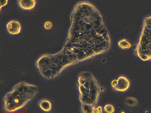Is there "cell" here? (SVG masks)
I'll return each mask as SVG.
<instances>
[{
	"label": "cell",
	"instance_id": "cell-2",
	"mask_svg": "<svg viewBox=\"0 0 151 113\" xmlns=\"http://www.w3.org/2000/svg\"><path fill=\"white\" fill-rule=\"evenodd\" d=\"M135 53L142 61L151 60V15L147 16L144 19Z\"/></svg>",
	"mask_w": 151,
	"mask_h": 113
},
{
	"label": "cell",
	"instance_id": "cell-5",
	"mask_svg": "<svg viewBox=\"0 0 151 113\" xmlns=\"http://www.w3.org/2000/svg\"><path fill=\"white\" fill-rule=\"evenodd\" d=\"M19 7L25 10H32L34 9L37 5L36 0H18Z\"/></svg>",
	"mask_w": 151,
	"mask_h": 113
},
{
	"label": "cell",
	"instance_id": "cell-11",
	"mask_svg": "<svg viewBox=\"0 0 151 113\" xmlns=\"http://www.w3.org/2000/svg\"><path fill=\"white\" fill-rule=\"evenodd\" d=\"M92 113H102V108L101 106H99L97 108H92Z\"/></svg>",
	"mask_w": 151,
	"mask_h": 113
},
{
	"label": "cell",
	"instance_id": "cell-13",
	"mask_svg": "<svg viewBox=\"0 0 151 113\" xmlns=\"http://www.w3.org/2000/svg\"><path fill=\"white\" fill-rule=\"evenodd\" d=\"M117 84V80L115 79L112 81L111 83L112 86L114 89L116 87Z\"/></svg>",
	"mask_w": 151,
	"mask_h": 113
},
{
	"label": "cell",
	"instance_id": "cell-6",
	"mask_svg": "<svg viewBox=\"0 0 151 113\" xmlns=\"http://www.w3.org/2000/svg\"><path fill=\"white\" fill-rule=\"evenodd\" d=\"M38 105L43 111L46 112L51 111L52 109V104L51 102L46 99H43L40 101Z\"/></svg>",
	"mask_w": 151,
	"mask_h": 113
},
{
	"label": "cell",
	"instance_id": "cell-10",
	"mask_svg": "<svg viewBox=\"0 0 151 113\" xmlns=\"http://www.w3.org/2000/svg\"><path fill=\"white\" fill-rule=\"evenodd\" d=\"M52 24L50 22H46L44 24V26L45 29H46L49 30L51 29L52 27Z\"/></svg>",
	"mask_w": 151,
	"mask_h": 113
},
{
	"label": "cell",
	"instance_id": "cell-9",
	"mask_svg": "<svg viewBox=\"0 0 151 113\" xmlns=\"http://www.w3.org/2000/svg\"><path fill=\"white\" fill-rule=\"evenodd\" d=\"M105 111L108 113H112L114 111V109L113 106L111 104L105 105L104 107Z\"/></svg>",
	"mask_w": 151,
	"mask_h": 113
},
{
	"label": "cell",
	"instance_id": "cell-7",
	"mask_svg": "<svg viewBox=\"0 0 151 113\" xmlns=\"http://www.w3.org/2000/svg\"><path fill=\"white\" fill-rule=\"evenodd\" d=\"M118 45L121 49L123 50L129 49L132 46L131 43L127 40L123 39L119 41Z\"/></svg>",
	"mask_w": 151,
	"mask_h": 113
},
{
	"label": "cell",
	"instance_id": "cell-3",
	"mask_svg": "<svg viewBox=\"0 0 151 113\" xmlns=\"http://www.w3.org/2000/svg\"><path fill=\"white\" fill-rule=\"evenodd\" d=\"M6 28L8 33L12 35L19 34L22 29V26L20 22L16 20L9 21L6 25Z\"/></svg>",
	"mask_w": 151,
	"mask_h": 113
},
{
	"label": "cell",
	"instance_id": "cell-12",
	"mask_svg": "<svg viewBox=\"0 0 151 113\" xmlns=\"http://www.w3.org/2000/svg\"><path fill=\"white\" fill-rule=\"evenodd\" d=\"M8 0H1V9L2 8L6 6L8 3Z\"/></svg>",
	"mask_w": 151,
	"mask_h": 113
},
{
	"label": "cell",
	"instance_id": "cell-1",
	"mask_svg": "<svg viewBox=\"0 0 151 113\" xmlns=\"http://www.w3.org/2000/svg\"><path fill=\"white\" fill-rule=\"evenodd\" d=\"M38 91L36 86L21 82L16 84L3 99V109L6 112L17 111L34 98Z\"/></svg>",
	"mask_w": 151,
	"mask_h": 113
},
{
	"label": "cell",
	"instance_id": "cell-4",
	"mask_svg": "<svg viewBox=\"0 0 151 113\" xmlns=\"http://www.w3.org/2000/svg\"><path fill=\"white\" fill-rule=\"evenodd\" d=\"M130 85V82L128 79L124 76H121L117 79V84L114 89L119 92H124L129 88Z\"/></svg>",
	"mask_w": 151,
	"mask_h": 113
},
{
	"label": "cell",
	"instance_id": "cell-8",
	"mask_svg": "<svg viewBox=\"0 0 151 113\" xmlns=\"http://www.w3.org/2000/svg\"><path fill=\"white\" fill-rule=\"evenodd\" d=\"M126 104L130 106H136L138 103V101L136 99L130 97L128 98L126 101Z\"/></svg>",
	"mask_w": 151,
	"mask_h": 113
}]
</instances>
